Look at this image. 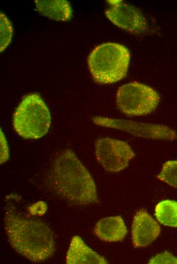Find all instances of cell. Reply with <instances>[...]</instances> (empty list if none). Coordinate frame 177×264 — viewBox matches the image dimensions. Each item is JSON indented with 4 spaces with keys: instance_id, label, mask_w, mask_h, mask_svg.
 <instances>
[{
    "instance_id": "11",
    "label": "cell",
    "mask_w": 177,
    "mask_h": 264,
    "mask_svg": "<svg viewBox=\"0 0 177 264\" xmlns=\"http://www.w3.org/2000/svg\"><path fill=\"white\" fill-rule=\"evenodd\" d=\"M95 235L101 240L106 242L122 241L128 230L121 216L104 218L99 220L94 228Z\"/></svg>"
},
{
    "instance_id": "7",
    "label": "cell",
    "mask_w": 177,
    "mask_h": 264,
    "mask_svg": "<svg viewBox=\"0 0 177 264\" xmlns=\"http://www.w3.org/2000/svg\"><path fill=\"white\" fill-rule=\"evenodd\" d=\"M92 120L97 125L120 130L138 137L170 141L177 139L175 131L163 124L143 123L102 116L93 117Z\"/></svg>"
},
{
    "instance_id": "6",
    "label": "cell",
    "mask_w": 177,
    "mask_h": 264,
    "mask_svg": "<svg viewBox=\"0 0 177 264\" xmlns=\"http://www.w3.org/2000/svg\"><path fill=\"white\" fill-rule=\"evenodd\" d=\"M95 154L98 162L107 172L117 173L126 168L135 156L126 142L109 137L98 139L95 143Z\"/></svg>"
},
{
    "instance_id": "9",
    "label": "cell",
    "mask_w": 177,
    "mask_h": 264,
    "mask_svg": "<svg viewBox=\"0 0 177 264\" xmlns=\"http://www.w3.org/2000/svg\"><path fill=\"white\" fill-rule=\"evenodd\" d=\"M161 232L158 222L144 209L138 210L132 224L131 239L134 247L148 246L155 241Z\"/></svg>"
},
{
    "instance_id": "13",
    "label": "cell",
    "mask_w": 177,
    "mask_h": 264,
    "mask_svg": "<svg viewBox=\"0 0 177 264\" xmlns=\"http://www.w3.org/2000/svg\"><path fill=\"white\" fill-rule=\"evenodd\" d=\"M155 215L162 224L177 227V201L164 200L155 207Z\"/></svg>"
},
{
    "instance_id": "8",
    "label": "cell",
    "mask_w": 177,
    "mask_h": 264,
    "mask_svg": "<svg viewBox=\"0 0 177 264\" xmlns=\"http://www.w3.org/2000/svg\"><path fill=\"white\" fill-rule=\"evenodd\" d=\"M106 2L109 7L105 10V14L113 24L134 35L147 31L146 20L137 8L121 0Z\"/></svg>"
},
{
    "instance_id": "14",
    "label": "cell",
    "mask_w": 177,
    "mask_h": 264,
    "mask_svg": "<svg viewBox=\"0 0 177 264\" xmlns=\"http://www.w3.org/2000/svg\"><path fill=\"white\" fill-rule=\"evenodd\" d=\"M156 177L169 186L177 188V160L164 162Z\"/></svg>"
},
{
    "instance_id": "2",
    "label": "cell",
    "mask_w": 177,
    "mask_h": 264,
    "mask_svg": "<svg viewBox=\"0 0 177 264\" xmlns=\"http://www.w3.org/2000/svg\"><path fill=\"white\" fill-rule=\"evenodd\" d=\"M49 178L55 192L71 204L86 205L99 202L93 177L70 149L55 157Z\"/></svg>"
},
{
    "instance_id": "15",
    "label": "cell",
    "mask_w": 177,
    "mask_h": 264,
    "mask_svg": "<svg viewBox=\"0 0 177 264\" xmlns=\"http://www.w3.org/2000/svg\"><path fill=\"white\" fill-rule=\"evenodd\" d=\"M1 20V52H2L10 44L11 41L13 28L12 25L3 12L0 13Z\"/></svg>"
},
{
    "instance_id": "5",
    "label": "cell",
    "mask_w": 177,
    "mask_h": 264,
    "mask_svg": "<svg viewBox=\"0 0 177 264\" xmlns=\"http://www.w3.org/2000/svg\"><path fill=\"white\" fill-rule=\"evenodd\" d=\"M160 97L152 87L138 82H132L119 87L116 93V105L123 114L144 116L153 112Z\"/></svg>"
},
{
    "instance_id": "18",
    "label": "cell",
    "mask_w": 177,
    "mask_h": 264,
    "mask_svg": "<svg viewBox=\"0 0 177 264\" xmlns=\"http://www.w3.org/2000/svg\"><path fill=\"white\" fill-rule=\"evenodd\" d=\"M9 158L8 147L7 142L5 140L4 135L1 136V163L2 164L7 161Z\"/></svg>"
},
{
    "instance_id": "10",
    "label": "cell",
    "mask_w": 177,
    "mask_h": 264,
    "mask_svg": "<svg viewBox=\"0 0 177 264\" xmlns=\"http://www.w3.org/2000/svg\"><path fill=\"white\" fill-rule=\"evenodd\" d=\"M66 262L67 264L108 263L104 257L90 248L78 236L73 237L71 240Z\"/></svg>"
},
{
    "instance_id": "3",
    "label": "cell",
    "mask_w": 177,
    "mask_h": 264,
    "mask_svg": "<svg viewBox=\"0 0 177 264\" xmlns=\"http://www.w3.org/2000/svg\"><path fill=\"white\" fill-rule=\"evenodd\" d=\"M130 54L125 46L113 42L96 46L87 57L88 68L93 80L100 84H111L127 74Z\"/></svg>"
},
{
    "instance_id": "17",
    "label": "cell",
    "mask_w": 177,
    "mask_h": 264,
    "mask_svg": "<svg viewBox=\"0 0 177 264\" xmlns=\"http://www.w3.org/2000/svg\"><path fill=\"white\" fill-rule=\"evenodd\" d=\"M28 210L32 215L42 216L47 210V205L44 201H38L30 206Z\"/></svg>"
},
{
    "instance_id": "16",
    "label": "cell",
    "mask_w": 177,
    "mask_h": 264,
    "mask_svg": "<svg viewBox=\"0 0 177 264\" xmlns=\"http://www.w3.org/2000/svg\"><path fill=\"white\" fill-rule=\"evenodd\" d=\"M149 263H177V258L170 253L157 254L149 260Z\"/></svg>"
},
{
    "instance_id": "4",
    "label": "cell",
    "mask_w": 177,
    "mask_h": 264,
    "mask_svg": "<svg viewBox=\"0 0 177 264\" xmlns=\"http://www.w3.org/2000/svg\"><path fill=\"white\" fill-rule=\"evenodd\" d=\"M13 127L25 139H38L48 131L51 115L46 104L37 93L25 95L13 116Z\"/></svg>"
},
{
    "instance_id": "12",
    "label": "cell",
    "mask_w": 177,
    "mask_h": 264,
    "mask_svg": "<svg viewBox=\"0 0 177 264\" xmlns=\"http://www.w3.org/2000/svg\"><path fill=\"white\" fill-rule=\"evenodd\" d=\"M34 3L38 12L50 19L65 21L72 17V9L67 1L36 0Z\"/></svg>"
},
{
    "instance_id": "1",
    "label": "cell",
    "mask_w": 177,
    "mask_h": 264,
    "mask_svg": "<svg viewBox=\"0 0 177 264\" xmlns=\"http://www.w3.org/2000/svg\"><path fill=\"white\" fill-rule=\"evenodd\" d=\"M4 220L8 242L19 254L34 262L53 254L54 235L46 222L24 216L11 204L6 207Z\"/></svg>"
}]
</instances>
